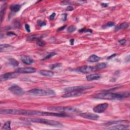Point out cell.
Here are the masks:
<instances>
[{"mask_svg": "<svg viewBox=\"0 0 130 130\" xmlns=\"http://www.w3.org/2000/svg\"><path fill=\"white\" fill-rule=\"evenodd\" d=\"M0 112L3 114L23 115L26 116H51L58 117L68 116L67 114L63 112H43L40 111L16 109H1Z\"/></svg>", "mask_w": 130, "mask_h": 130, "instance_id": "obj_1", "label": "cell"}, {"mask_svg": "<svg viewBox=\"0 0 130 130\" xmlns=\"http://www.w3.org/2000/svg\"><path fill=\"white\" fill-rule=\"evenodd\" d=\"M19 73L17 72H9V73H6L5 74L1 75L0 79L1 81H5L8 79H12L17 77Z\"/></svg>", "mask_w": 130, "mask_h": 130, "instance_id": "obj_10", "label": "cell"}, {"mask_svg": "<svg viewBox=\"0 0 130 130\" xmlns=\"http://www.w3.org/2000/svg\"><path fill=\"white\" fill-rule=\"evenodd\" d=\"M83 94V93L82 92H67V93H65L64 95L62 96V97L63 98H74L79 97Z\"/></svg>", "mask_w": 130, "mask_h": 130, "instance_id": "obj_11", "label": "cell"}, {"mask_svg": "<svg viewBox=\"0 0 130 130\" xmlns=\"http://www.w3.org/2000/svg\"><path fill=\"white\" fill-rule=\"evenodd\" d=\"M100 59V57L96 56L95 54H93V55L90 56L89 57L88 59H87V61L90 63H97L98 62Z\"/></svg>", "mask_w": 130, "mask_h": 130, "instance_id": "obj_19", "label": "cell"}, {"mask_svg": "<svg viewBox=\"0 0 130 130\" xmlns=\"http://www.w3.org/2000/svg\"><path fill=\"white\" fill-rule=\"evenodd\" d=\"M108 107V104L106 103H105L100 104L97 105L94 108H93V111L96 113H101L104 112L107 109Z\"/></svg>", "mask_w": 130, "mask_h": 130, "instance_id": "obj_8", "label": "cell"}, {"mask_svg": "<svg viewBox=\"0 0 130 130\" xmlns=\"http://www.w3.org/2000/svg\"><path fill=\"white\" fill-rule=\"evenodd\" d=\"M128 26H129V24L128 23L126 22H123L122 24H120L117 28H116V31H119V30H123V29H127L128 28Z\"/></svg>", "mask_w": 130, "mask_h": 130, "instance_id": "obj_25", "label": "cell"}, {"mask_svg": "<svg viewBox=\"0 0 130 130\" xmlns=\"http://www.w3.org/2000/svg\"><path fill=\"white\" fill-rule=\"evenodd\" d=\"M21 120L25 121L26 122L30 123H41L43 124H46V125L56 126V127H63V125L62 123L59 122L52 120L46 119H40V118H21Z\"/></svg>", "mask_w": 130, "mask_h": 130, "instance_id": "obj_3", "label": "cell"}, {"mask_svg": "<svg viewBox=\"0 0 130 130\" xmlns=\"http://www.w3.org/2000/svg\"><path fill=\"white\" fill-rule=\"evenodd\" d=\"M80 116L84 119L90 120H97L99 119V116L97 114L92 113H82L80 114Z\"/></svg>", "mask_w": 130, "mask_h": 130, "instance_id": "obj_12", "label": "cell"}, {"mask_svg": "<svg viewBox=\"0 0 130 130\" xmlns=\"http://www.w3.org/2000/svg\"><path fill=\"white\" fill-rule=\"evenodd\" d=\"M115 26V23L114 22H109L106 24V26H108V27H111Z\"/></svg>", "mask_w": 130, "mask_h": 130, "instance_id": "obj_33", "label": "cell"}, {"mask_svg": "<svg viewBox=\"0 0 130 130\" xmlns=\"http://www.w3.org/2000/svg\"><path fill=\"white\" fill-rule=\"evenodd\" d=\"M39 73L42 76L45 77H51L53 76L54 73L51 71L49 70H40L39 71Z\"/></svg>", "mask_w": 130, "mask_h": 130, "instance_id": "obj_17", "label": "cell"}, {"mask_svg": "<svg viewBox=\"0 0 130 130\" xmlns=\"http://www.w3.org/2000/svg\"><path fill=\"white\" fill-rule=\"evenodd\" d=\"M48 110L63 113H79L80 112L79 109L72 107H51L48 108Z\"/></svg>", "mask_w": 130, "mask_h": 130, "instance_id": "obj_5", "label": "cell"}, {"mask_svg": "<svg viewBox=\"0 0 130 130\" xmlns=\"http://www.w3.org/2000/svg\"><path fill=\"white\" fill-rule=\"evenodd\" d=\"M116 54H113L112 56H109V57L108 58V59H111V58H112V57H113V56H115Z\"/></svg>", "mask_w": 130, "mask_h": 130, "instance_id": "obj_44", "label": "cell"}, {"mask_svg": "<svg viewBox=\"0 0 130 130\" xmlns=\"http://www.w3.org/2000/svg\"><path fill=\"white\" fill-rule=\"evenodd\" d=\"M13 47L9 44H1L0 46V51L3 52V51H9Z\"/></svg>", "mask_w": 130, "mask_h": 130, "instance_id": "obj_20", "label": "cell"}, {"mask_svg": "<svg viewBox=\"0 0 130 130\" xmlns=\"http://www.w3.org/2000/svg\"><path fill=\"white\" fill-rule=\"evenodd\" d=\"M21 8V6L19 4H14L11 6L10 10L14 12H17L19 11Z\"/></svg>", "mask_w": 130, "mask_h": 130, "instance_id": "obj_23", "label": "cell"}, {"mask_svg": "<svg viewBox=\"0 0 130 130\" xmlns=\"http://www.w3.org/2000/svg\"><path fill=\"white\" fill-rule=\"evenodd\" d=\"M74 9H73V7H72V6H68L67 7V8H66V10H68V11H72V10H73Z\"/></svg>", "mask_w": 130, "mask_h": 130, "instance_id": "obj_38", "label": "cell"}, {"mask_svg": "<svg viewBox=\"0 0 130 130\" xmlns=\"http://www.w3.org/2000/svg\"><path fill=\"white\" fill-rule=\"evenodd\" d=\"M6 8H7L6 4H4L1 7V12H0V13H1V22H3V20L5 11H6Z\"/></svg>", "mask_w": 130, "mask_h": 130, "instance_id": "obj_21", "label": "cell"}, {"mask_svg": "<svg viewBox=\"0 0 130 130\" xmlns=\"http://www.w3.org/2000/svg\"><path fill=\"white\" fill-rule=\"evenodd\" d=\"M38 25L41 26H46V23H45L44 22H42V21H41V20H38Z\"/></svg>", "mask_w": 130, "mask_h": 130, "instance_id": "obj_32", "label": "cell"}, {"mask_svg": "<svg viewBox=\"0 0 130 130\" xmlns=\"http://www.w3.org/2000/svg\"><path fill=\"white\" fill-rule=\"evenodd\" d=\"M93 86L90 85H80V86H72L66 88L64 89V91L66 93L70 92H82L84 90H87L93 88Z\"/></svg>", "mask_w": 130, "mask_h": 130, "instance_id": "obj_6", "label": "cell"}, {"mask_svg": "<svg viewBox=\"0 0 130 130\" xmlns=\"http://www.w3.org/2000/svg\"><path fill=\"white\" fill-rule=\"evenodd\" d=\"M107 67V64L105 63H99L98 65L95 66V67H93L94 68V70H101V69H104Z\"/></svg>", "mask_w": 130, "mask_h": 130, "instance_id": "obj_22", "label": "cell"}, {"mask_svg": "<svg viewBox=\"0 0 130 130\" xmlns=\"http://www.w3.org/2000/svg\"><path fill=\"white\" fill-rule=\"evenodd\" d=\"M8 35H15V34H14V33L13 32H9L8 34H7Z\"/></svg>", "mask_w": 130, "mask_h": 130, "instance_id": "obj_41", "label": "cell"}, {"mask_svg": "<svg viewBox=\"0 0 130 130\" xmlns=\"http://www.w3.org/2000/svg\"><path fill=\"white\" fill-rule=\"evenodd\" d=\"M102 6L103 7H107V6H108V4H104V3H102Z\"/></svg>", "mask_w": 130, "mask_h": 130, "instance_id": "obj_42", "label": "cell"}, {"mask_svg": "<svg viewBox=\"0 0 130 130\" xmlns=\"http://www.w3.org/2000/svg\"><path fill=\"white\" fill-rule=\"evenodd\" d=\"M56 13H53L52 14L50 15V16H49V19H50L51 20H53L54 19V17H55L56 16Z\"/></svg>", "mask_w": 130, "mask_h": 130, "instance_id": "obj_36", "label": "cell"}, {"mask_svg": "<svg viewBox=\"0 0 130 130\" xmlns=\"http://www.w3.org/2000/svg\"><path fill=\"white\" fill-rule=\"evenodd\" d=\"M9 64L14 67H17L19 65V62H18L16 60L12 58H11L9 59Z\"/></svg>", "mask_w": 130, "mask_h": 130, "instance_id": "obj_26", "label": "cell"}, {"mask_svg": "<svg viewBox=\"0 0 130 130\" xmlns=\"http://www.w3.org/2000/svg\"><path fill=\"white\" fill-rule=\"evenodd\" d=\"M56 54V53L55 52H50V53H49V54H48L46 57H44V59H50V58H51V57H52L54 56H55Z\"/></svg>", "mask_w": 130, "mask_h": 130, "instance_id": "obj_29", "label": "cell"}, {"mask_svg": "<svg viewBox=\"0 0 130 130\" xmlns=\"http://www.w3.org/2000/svg\"><path fill=\"white\" fill-rule=\"evenodd\" d=\"M21 60L22 62L26 65L32 64L34 63V60L32 59L31 57L26 56H21Z\"/></svg>", "mask_w": 130, "mask_h": 130, "instance_id": "obj_15", "label": "cell"}, {"mask_svg": "<svg viewBox=\"0 0 130 130\" xmlns=\"http://www.w3.org/2000/svg\"><path fill=\"white\" fill-rule=\"evenodd\" d=\"M36 71L35 68L33 67H23L18 68L16 72L19 73L29 74L35 73Z\"/></svg>", "mask_w": 130, "mask_h": 130, "instance_id": "obj_9", "label": "cell"}, {"mask_svg": "<svg viewBox=\"0 0 130 130\" xmlns=\"http://www.w3.org/2000/svg\"><path fill=\"white\" fill-rule=\"evenodd\" d=\"M62 66V65L60 63H56V64H54V65H52L50 66V68L51 69H54V68H56V67H60Z\"/></svg>", "mask_w": 130, "mask_h": 130, "instance_id": "obj_30", "label": "cell"}, {"mask_svg": "<svg viewBox=\"0 0 130 130\" xmlns=\"http://www.w3.org/2000/svg\"><path fill=\"white\" fill-rule=\"evenodd\" d=\"M63 21H65V20H66V18H67V14H63Z\"/></svg>", "mask_w": 130, "mask_h": 130, "instance_id": "obj_39", "label": "cell"}, {"mask_svg": "<svg viewBox=\"0 0 130 130\" xmlns=\"http://www.w3.org/2000/svg\"><path fill=\"white\" fill-rule=\"evenodd\" d=\"M79 32H90L92 33V31L90 30H85V29H83V30H81L79 31Z\"/></svg>", "mask_w": 130, "mask_h": 130, "instance_id": "obj_34", "label": "cell"}, {"mask_svg": "<svg viewBox=\"0 0 130 130\" xmlns=\"http://www.w3.org/2000/svg\"><path fill=\"white\" fill-rule=\"evenodd\" d=\"M76 30V28H75L74 26H69V28H68V29H67V32L69 33H73L74 31H75V30Z\"/></svg>", "mask_w": 130, "mask_h": 130, "instance_id": "obj_28", "label": "cell"}, {"mask_svg": "<svg viewBox=\"0 0 130 130\" xmlns=\"http://www.w3.org/2000/svg\"><path fill=\"white\" fill-rule=\"evenodd\" d=\"M9 89L12 93L16 96H22L25 94V92H24L23 89L22 87H20L17 85L11 86Z\"/></svg>", "mask_w": 130, "mask_h": 130, "instance_id": "obj_7", "label": "cell"}, {"mask_svg": "<svg viewBox=\"0 0 130 130\" xmlns=\"http://www.w3.org/2000/svg\"><path fill=\"white\" fill-rule=\"evenodd\" d=\"M45 43L43 42V41H42V40H39L38 41V42H37V45H38V46H44V45H45Z\"/></svg>", "mask_w": 130, "mask_h": 130, "instance_id": "obj_31", "label": "cell"}, {"mask_svg": "<svg viewBox=\"0 0 130 130\" xmlns=\"http://www.w3.org/2000/svg\"><path fill=\"white\" fill-rule=\"evenodd\" d=\"M42 38V36L40 35H33L28 38V40L29 41H39L40 40V39Z\"/></svg>", "mask_w": 130, "mask_h": 130, "instance_id": "obj_24", "label": "cell"}, {"mask_svg": "<svg viewBox=\"0 0 130 130\" xmlns=\"http://www.w3.org/2000/svg\"><path fill=\"white\" fill-rule=\"evenodd\" d=\"M78 71L83 74H87L95 71L93 67L89 66H83L78 69Z\"/></svg>", "mask_w": 130, "mask_h": 130, "instance_id": "obj_13", "label": "cell"}, {"mask_svg": "<svg viewBox=\"0 0 130 130\" xmlns=\"http://www.w3.org/2000/svg\"><path fill=\"white\" fill-rule=\"evenodd\" d=\"M10 124H11L10 121H8V122H6L2 127V130H11Z\"/></svg>", "mask_w": 130, "mask_h": 130, "instance_id": "obj_27", "label": "cell"}, {"mask_svg": "<svg viewBox=\"0 0 130 130\" xmlns=\"http://www.w3.org/2000/svg\"><path fill=\"white\" fill-rule=\"evenodd\" d=\"M28 93L30 95L36 96H50L56 94L54 90L50 89H34L29 90Z\"/></svg>", "mask_w": 130, "mask_h": 130, "instance_id": "obj_4", "label": "cell"}, {"mask_svg": "<svg viewBox=\"0 0 130 130\" xmlns=\"http://www.w3.org/2000/svg\"><path fill=\"white\" fill-rule=\"evenodd\" d=\"M129 97L130 93L129 92L119 93H111L105 92V93H99L93 96V98L102 100L122 99L126 98H129Z\"/></svg>", "mask_w": 130, "mask_h": 130, "instance_id": "obj_2", "label": "cell"}, {"mask_svg": "<svg viewBox=\"0 0 130 130\" xmlns=\"http://www.w3.org/2000/svg\"><path fill=\"white\" fill-rule=\"evenodd\" d=\"M101 77V75L98 74H90L89 75H87L86 76V79L88 81H92V80H96L100 79Z\"/></svg>", "mask_w": 130, "mask_h": 130, "instance_id": "obj_16", "label": "cell"}, {"mask_svg": "<svg viewBox=\"0 0 130 130\" xmlns=\"http://www.w3.org/2000/svg\"><path fill=\"white\" fill-rule=\"evenodd\" d=\"M70 44H71V45H73L74 44V39H71V40H70Z\"/></svg>", "mask_w": 130, "mask_h": 130, "instance_id": "obj_40", "label": "cell"}, {"mask_svg": "<svg viewBox=\"0 0 130 130\" xmlns=\"http://www.w3.org/2000/svg\"><path fill=\"white\" fill-rule=\"evenodd\" d=\"M129 122L126 120H116V121H111V122H109L106 123L105 125L106 126H111L113 125H115V124H122L123 123H128Z\"/></svg>", "mask_w": 130, "mask_h": 130, "instance_id": "obj_18", "label": "cell"}, {"mask_svg": "<svg viewBox=\"0 0 130 130\" xmlns=\"http://www.w3.org/2000/svg\"><path fill=\"white\" fill-rule=\"evenodd\" d=\"M25 28L26 30V31L28 32H30V26L28 24H26L25 25Z\"/></svg>", "mask_w": 130, "mask_h": 130, "instance_id": "obj_35", "label": "cell"}, {"mask_svg": "<svg viewBox=\"0 0 130 130\" xmlns=\"http://www.w3.org/2000/svg\"><path fill=\"white\" fill-rule=\"evenodd\" d=\"M130 128V125H121V124H119L118 125L109 126L108 128H106V129L107 130H126L129 129Z\"/></svg>", "mask_w": 130, "mask_h": 130, "instance_id": "obj_14", "label": "cell"}, {"mask_svg": "<svg viewBox=\"0 0 130 130\" xmlns=\"http://www.w3.org/2000/svg\"><path fill=\"white\" fill-rule=\"evenodd\" d=\"M66 26H63V27H62V28H59V30H63L64 29V28H66Z\"/></svg>", "mask_w": 130, "mask_h": 130, "instance_id": "obj_43", "label": "cell"}, {"mask_svg": "<svg viewBox=\"0 0 130 130\" xmlns=\"http://www.w3.org/2000/svg\"><path fill=\"white\" fill-rule=\"evenodd\" d=\"M126 40H125V39H123V40H119V43H120V44L121 45H123V44H125V43H126Z\"/></svg>", "mask_w": 130, "mask_h": 130, "instance_id": "obj_37", "label": "cell"}]
</instances>
